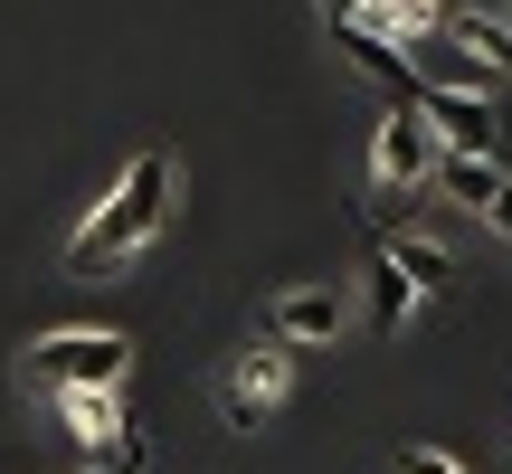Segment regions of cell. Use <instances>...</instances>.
Listing matches in <instances>:
<instances>
[{"mask_svg": "<svg viewBox=\"0 0 512 474\" xmlns=\"http://www.w3.org/2000/svg\"><path fill=\"white\" fill-rule=\"evenodd\" d=\"M171 200H181V162H171L162 143H152V152H133V162H124V181L105 190V209H95V219L67 237V275H76V285H95V275L133 266V256H143L152 237L171 228Z\"/></svg>", "mask_w": 512, "mask_h": 474, "instance_id": "obj_1", "label": "cell"}, {"mask_svg": "<svg viewBox=\"0 0 512 474\" xmlns=\"http://www.w3.org/2000/svg\"><path fill=\"white\" fill-rule=\"evenodd\" d=\"M437 162H446V143L427 133V114L418 105H389L380 133H370V237L399 228V209L437 181Z\"/></svg>", "mask_w": 512, "mask_h": 474, "instance_id": "obj_2", "label": "cell"}, {"mask_svg": "<svg viewBox=\"0 0 512 474\" xmlns=\"http://www.w3.org/2000/svg\"><path fill=\"white\" fill-rule=\"evenodd\" d=\"M19 370H29L38 399H67V389H124L133 342H124V332H38Z\"/></svg>", "mask_w": 512, "mask_h": 474, "instance_id": "obj_3", "label": "cell"}, {"mask_svg": "<svg viewBox=\"0 0 512 474\" xmlns=\"http://www.w3.org/2000/svg\"><path fill=\"white\" fill-rule=\"evenodd\" d=\"M285 389H294V351L285 342H247L238 361L219 370V418L238 427V437H256V418H266Z\"/></svg>", "mask_w": 512, "mask_h": 474, "instance_id": "obj_4", "label": "cell"}, {"mask_svg": "<svg viewBox=\"0 0 512 474\" xmlns=\"http://www.w3.org/2000/svg\"><path fill=\"white\" fill-rule=\"evenodd\" d=\"M342 323H351V294H342V285H285V294L266 304V332H256V342L323 351V342H342Z\"/></svg>", "mask_w": 512, "mask_h": 474, "instance_id": "obj_5", "label": "cell"}, {"mask_svg": "<svg viewBox=\"0 0 512 474\" xmlns=\"http://www.w3.org/2000/svg\"><path fill=\"white\" fill-rule=\"evenodd\" d=\"M418 114H427V133H437L446 152L494 162V105H484V95H446V86H427V76H418Z\"/></svg>", "mask_w": 512, "mask_h": 474, "instance_id": "obj_6", "label": "cell"}, {"mask_svg": "<svg viewBox=\"0 0 512 474\" xmlns=\"http://www.w3.org/2000/svg\"><path fill=\"white\" fill-rule=\"evenodd\" d=\"M437 29H446V48H456L465 67L484 76V95H494V86H512V19H484V10H446Z\"/></svg>", "mask_w": 512, "mask_h": 474, "instance_id": "obj_7", "label": "cell"}, {"mask_svg": "<svg viewBox=\"0 0 512 474\" xmlns=\"http://www.w3.org/2000/svg\"><path fill=\"white\" fill-rule=\"evenodd\" d=\"M57 408V427H67L76 446H95V456H114V437H124V399H114V389H67V399H48Z\"/></svg>", "mask_w": 512, "mask_h": 474, "instance_id": "obj_8", "label": "cell"}, {"mask_svg": "<svg viewBox=\"0 0 512 474\" xmlns=\"http://www.w3.org/2000/svg\"><path fill=\"white\" fill-rule=\"evenodd\" d=\"M361 304H370V323H380V332H399L408 304H418V285L399 275V256H389L380 237H370V266H361Z\"/></svg>", "mask_w": 512, "mask_h": 474, "instance_id": "obj_9", "label": "cell"}, {"mask_svg": "<svg viewBox=\"0 0 512 474\" xmlns=\"http://www.w3.org/2000/svg\"><path fill=\"white\" fill-rule=\"evenodd\" d=\"M380 247L399 256V275H408V285H418V294H437V285H456V256H446L437 237H408V228H389Z\"/></svg>", "mask_w": 512, "mask_h": 474, "instance_id": "obj_10", "label": "cell"}, {"mask_svg": "<svg viewBox=\"0 0 512 474\" xmlns=\"http://www.w3.org/2000/svg\"><path fill=\"white\" fill-rule=\"evenodd\" d=\"M437 190H446L456 209H475V219H484V200L503 190V171H494V162H475V152H446V162H437Z\"/></svg>", "mask_w": 512, "mask_h": 474, "instance_id": "obj_11", "label": "cell"}, {"mask_svg": "<svg viewBox=\"0 0 512 474\" xmlns=\"http://www.w3.org/2000/svg\"><path fill=\"white\" fill-rule=\"evenodd\" d=\"M437 19H446V10H427V0H370L361 29H370V38H389V48H408V38H427Z\"/></svg>", "mask_w": 512, "mask_h": 474, "instance_id": "obj_12", "label": "cell"}, {"mask_svg": "<svg viewBox=\"0 0 512 474\" xmlns=\"http://www.w3.org/2000/svg\"><path fill=\"white\" fill-rule=\"evenodd\" d=\"M114 474H143L152 465V446H143V427H124V437H114V456H105Z\"/></svg>", "mask_w": 512, "mask_h": 474, "instance_id": "obj_13", "label": "cell"}, {"mask_svg": "<svg viewBox=\"0 0 512 474\" xmlns=\"http://www.w3.org/2000/svg\"><path fill=\"white\" fill-rule=\"evenodd\" d=\"M399 474H465V465H456V456H437V446H408Z\"/></svg>", "mask_w": 512, "mask_h": 474, "instance_id": "obj_14", "label": "cell"}, {"mask_svg": "<svg viewBox=\"0 0 512 474\" xmlns=\"http://www.w3.org/2000/svg\"><path fill=\"white\" fill-rule=\"evenodd\" d=\"M494 171H503V181H512V95H503V105H494Z\"/></svg>", "mask_w": 512, "mask_h": 474, "instance_id": "obj_15", "label": "cell"}, {"mask_svg": "<svg viewBox=\"0 0 512 474\" xmlns=\"http://www.w3.org/2000/svg\"><path fill=\"white\" fill-rule=\"evenodd\" d=\"M484 228H494V237H512V181L494 190V200H484Z\"/></svg>", "mask_w": 512, "mask_h": 474, "instance_id": "obj_16", "label": "cell"}, {"mask_svg": "<svg viewBox=\"0 0 512 474\" xmlns=\"http://www.w3.org/2000/svg\"><path fill=\"white\" fill-rule=\"evenodd\" d=\"M370 10V0H323V19H361Z\"/></svg>", "mask_w": 512, "mask_h": 474, "instance_id": "obj_17", "label": "cell"}, {"mask_svg": "<svg viewBox=\"0 0 512 474\" xmlns=\"http://www.w3.org/2000/svg\"><path fill=\"white\" fill-rule=\"evenodd\" d=\"M427 10H465V0H427Z\"/></svg>", "mask_w": 512, "mask_h": 474, "instance_id": "obj_18", "label": "cell"}, {"mask_svg": "<svg viewBox=\"0 0 512 474\" xmlns=\"http://www.w3.org/2000/svg\"><path fill=\"white\" fill-rule=\"evenodd\" d=\"M95 474H114V465H95Z\"/></svg>", "mask_w": 512, "mask_h": 474, "instance_id": "obj_19", "label": "cell"}]
</instances>
